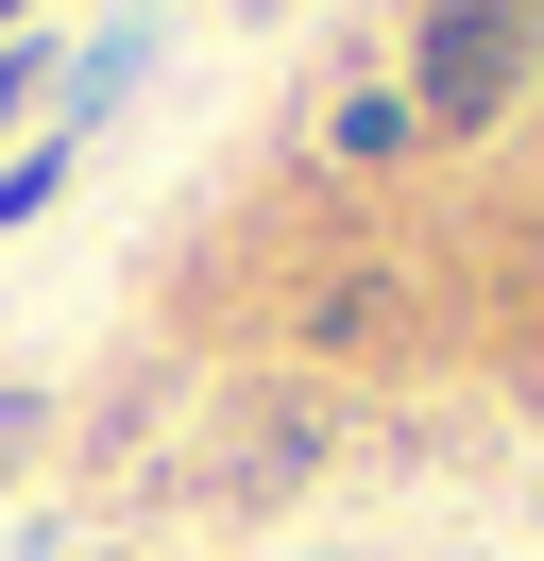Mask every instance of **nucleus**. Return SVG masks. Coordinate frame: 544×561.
<instances>
[{
	"label": "nucleus",
	"instance_id": "nucleus-1",
	"mask_svg": "<svg viewBox=\"0 0 544 561\" xmlns=\"http://www.w3.org/2000/svg\"><path fill=\"white\" fill-rule=\"evenodd\" d=\"M510 85H528V18H510V0L426 18V119H494Z\"/></svg>",
	"mask_w": 544,
	"mask_h": 561
},
{
	"label": "nucleus",
	"instance_id": "nucleus-2",
	"mask_svg": "<svg viewBox=\"0 0 544 561\" xmlns=\"http://www.w3.org/2000/svg\"><path fill=\"white\" fill-rule=\"evenodd\" d=\"M306 459H324V409H256V425H238V443H204V493H222V511H238V493H290Z\"/></svg>",
	"mask_w": 544,
	"mask_h": 561
},
{
	"label": "nucleus",
	"instance_id": "nucleus-3",
	"mask_svg": "<svg viewBox=\"0 0 544 561\" xmlns=\"http://www.w3.org/2000/svg\"><path fill=\"white\" fill-rule=\"evenodd\" d=\"M34 443H52V391H0V477H34Z\"/></svg>",
	"mask_w": 544,
	"mask_h": 561
}]
</instances>
